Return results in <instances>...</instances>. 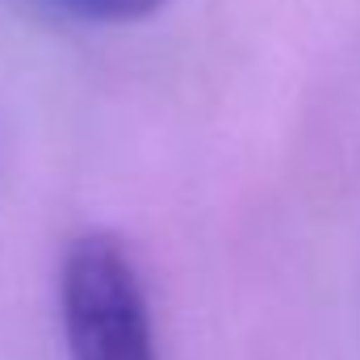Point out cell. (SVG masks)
Instances as JSON below:
<instances>
[{"instance_id":"cell-1","label":"cell","mask_w":360,"mask_h":360,"mask_svg":"<svg viewBox=\"0 0 360 360\" xmlns=\"http://www.w3.org/2000/svg\"><path fill=\"white\" fill-rule=\"evenodd\" d=\"M68 360H160L143 272L113 231H84L59 260Z\"/></svg>"},{"instance_id":"cell-2","label":"cell","mask_w":360,"mask_h":360,"mask_svg":"<svg viewBox=\"0 0 360 360\" xmlns=\"http://www.w3.org/2000/svg\"><path fill=\"white\" fill-rule=\"evenodd\" d=\"M30 4L76 25H130L160 13L168 0H30Z\"/></svg>"}]
</instances>
